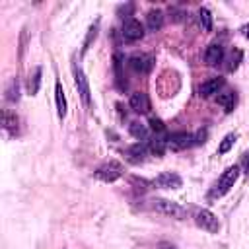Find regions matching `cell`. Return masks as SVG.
I'll use <instances>...</instances> for the list:
<instances>
[{
	"instance_id": "1",
	"label": "cell",
	"mask_w": 249,
	"mask_h": 249,
	"mask_svg": "<svg viewBox=\"0 0 249 249\" xmlns=\"http://www.w3.org/2000/svg\"><path fill=\"white\" fill-rule=\"evenodd\" d=\"M237 177H239V167H237V165L228 167V169L220 175V179L216 181V185L212 187V191H210V198H220V196H224V195L235 185Z\"/></svg>"
},
{
	"instance_id": "2",
	"label": "cell",
	"mask_w": 249,
	"mask_h": 249,
	"mask_svg": "<svg viewBox=\"0 0 249 249\" xmlns=\"http://www.w3.org/2000/svg\"><path fill=\"white\" fill-rule=\"evenodd\" d=\"M152 202V208L158 212V214H163L167 218H175V220H185L187 218V208H183L181 204L173 202V200H167V198H154L150 200Z\"/></svg>"
},
{
	"instance_id": "3",
	"label": "cell",
	"mask_w": 249,
	"mask_h": 249,
	"mask_svg": "<svg viewBox=\"0 0 249 249\" xmlns=\"http://www.w3.org/2000/svg\"><path fill=\"white\" fill-rule=\"evenodd\" d=\"M93 175H95V179H99L103 183H113L123 177V165L119 161H107V163L99 165L93 171Z\"/></svg>"
},
{
	"instance_id": "4",
	"label": "cell",
	"mask_w": 249,
	"mask_h": 249,
	"mask_svg": "<svg viewBox=\"0 0 249 249\" xmlns=\"http://www.w3.org/2000/svg\"><path fill=\"white\" fill-rule=\"evenodd\" d=\"M195 222H196L198 228H202V230L208 231V233H216V231L220 230V220H218V216H216L214 212L206 210V208L196 210V214H195Z\"/></svg>"
},
{
	"instance_id": "5",
	"label": "cell",
	"mask_w": 249,
	"mask_h": 249,
	"mask_svg": "<svg viewBox=\"0 0 249 249\" xmlns=\"http://www.w3.org/2000/svg\"><path fill=\"white\" fill-rule=\"evenodd\" d=\"M128 66L134 70V72H140V74H146L152 70L154 66V56L152 54H146V53H136L128 58Z\"/></svg>"
},
{
	"instance_id": "6",
	"label": "cell",
	"mask_w": 249,
	"mask_h": 249,
	"mask_svg": "<svg viewBox=\"0 0 249 249\" xmlns=\"http://www.w3.org/2000/svg\"><path fill=\"white\" fill-rule=\"evenodd\" d=\"M123 37H124V41H130V43L142 39L144 37V25L138 19L128 18L124 21V25H123Z\"/></svg>"
},
{
	"instance_id": "7",
	"label": "cell",
	"mask_w": 249,
	"mask_h": 249,
	"mask_svg": "<svg viewBox=\"0 0 249 249\" xmlns=\"http://www.w3.org/2000/svg\"><path fill=\"white\" fill-rule=\"evenodd\" d=\"M152 185H154V187H160V189H181L183 181H181V177H179L177 173H173V171H163V173H160V175L152 181Z\"/></svg>"
},
{
	"instance_id": "8",
	"label": "cell",
	"mask_w": 249,
	"mask_h": 249,
	"mask_svg": "<svg viewBox=\"0 0 249 249\" xmlns=\"http://www.w3.org/2000/svg\"><path fill=\"white\" fill-rule=\"evenodd\" d=\"M193 144H195V136L191 132H183L181 130V132H173V134L167 136V146L171 150H185V148H189Z\"/></svg>"
},
{
	"instance_id": "9",
	"label": "cell",
	"mask_w": 249,
	"mask_h": 249,
	"mask_svg": "<svg viewBox=\"0 0 249 249\" xmlns=\"http://www.w3.org/2000/svg\"><path fill=\"white\" fill-rule=\"evenodd\" d=\"M74 80H76V88H78V93H80L82 101L86 105H89V84H88V78H86V74L82 72L80 66H74Z\"/></svg>"
},
{
	"instance_id": "10",
	"label": "cell",
	"mask_w": 249,
	"mask_h": 249,
	"mask_svg": "<svg viewBox=\"0 0 249 249\" xmlns=\"http://www.w3.org/2000/svg\"><path fill=\"white\" fill-rule=\"evenodd\" d=\"M204 60H206L208 66H216V64H220V62L224 60V47H222L220 43H212V45H208L206 51H204Z\"/></svg>"
},
{
	"instance_id": "11",
	"label": "cell",
	"mask_w": 249,
	"mask_h": 249,
	"mask_svg": "<svg viewBox=\"0 0 249 249\" xmlns=\"http://www.w3.org/2000/svg\"><path fill=\"white\" fill-rule=\"evenodd\" d=\"M222 86H224V78L214 76V78H210V80H206V82L200 84L198 93H200V97H210V95L218 93V89H220Z\"/></svg>"
},
{
	"instance_id": "12",
	"label": "cell",
	"mask_w": 249,
	"mask_h": 249,
	"mask_svg": "<svg viewBox=\"0 0 249 249\" xmlns=\"http://www.w3.org/2000/svg\"><path fill=\"white\" fill-rule=\"evenodd\" d=\"M128 103H130V109L136 111V113H148L150 111V99H148V95L144 91L132 93L130 99H128Z\"/></svg>"
},
{
	"instance_id": "13",
	"label": "cell",
	"mask_w": 249,
	"mask_h": 249,
	"mask_svg": "<svg viewBox=\"0 0 249 249\" xmlns=\"http://www.w3.org/2000/svg\"><path fill=\"white\" fill-rule=\"evenodd\" d=\"M146 144H142V142H136V144H132L126 152H124V156H126V160L130 161V163H140V161H144V158H146Z\"/></svg>"
},
{
	"instance_id": "14",
	"label": "cell",
	"mask_w": 249,
	"mask_h": 249,
	"mask_svg": "<svg viewBox=\"0 0 249 249\" xmlns=\"http://www.w3.org/2000/svg\"><path fill=\"white\" fill-rule=\"evenodd\" d=\"M163 25V12L161 10H150L146 14V27L150 31H158Z\"/></svg>"
},
{
	"instance_id": "15",
	"label": "cell",
	"mask_w": 249,
	"mask_h": 249,
	"mask_svg": "<svg viewBox=\"0 0 249 249\" xmlns=\"http://www.w3.org/2000/svg\"><path fill=\"white\" fill-rule=\"evenodd\" d=\"M148 148H150V152L154 156H161L165 152V148H167V136L165 134H154V138L150 140Z\"/></svg>"
},
{
	"instance_id": "16",
	"label": "cell",
	"mask_w": 249,
	"mask_h": 249,
	"mask_svg": "<svg viewBox=\"0 0 249 249\" xmlns=\"http://www.w3.org/2000/svg\"><path fill=\"white\" fill-rule=\"evenodd\" d=\"M54 99H56V113L62 119L66 115V97H64V91H62L60 82L54 84Z\"/></svg>"
},
{
	"instance_id": "17",
	"label": "cell",
	"mask_w": 249,
	"mask_h": 249,
	"mask_svg": "<svg viewBox=\"0 0 249 249\" xmlns=\"http://www.w3.org/2000/svg\"><path fill=\"white\" fill-rule=\"evenodd\" d=\"M113 68H115V80H117V86H119L121 89H124L126 82H124V78H123V56H121L119 53L113 56Z\"/></svg>"
},
{
	"instance_id": "18",
	"label": "cell",
	"mask_w": 249,
	"mask_h": 249,
	"mask_svg": "<svg viewBox=\"0 0 249 249\" xmlns=\"http://www.w3.org/2000/svg\"><path fill=\"white\" fill-rule=\"evenodd\" d=\"M216 101H218V105H222L226 111H231L233 105H235V93H233V91H222V93L216 95Z\"/></svg>"
},
{
	"instance_id": "19",
	"label": "cell",
	"mask_w": 249,
	"mask_h": 249,
	"mask_svg": "<svg viewBox=\"0 0 249 249\" xmlns=\"http://www.w3.org/2000/svg\"><path fill=\"white\" fill-rule=\"evenodd\" d=\"M39 86H41V66H37V68L33 70V74L29 76V80H27V89H29V93L35 95V93L39 91Z\"/></svg>"
},
{
	"instance_id": "20",
	"label": "cell",
	"mask_w": 249,
	"mask_h": 249,
	"mask_svg": "<svg viewBox=\"0 0 249 249\" xmlns=\"http://www.w3.org/2000/svg\"><path fill=\"white\" fill-rule=\"evenodd\" d=\"M198 25L202 27V31H210L212 29V14L208 8H200L198 10Z\"/></svg>"
},
{
	"instance_id": "21",
	"label": "cell",
	"mask_w": 249,
	"mask_h": 249,
	"mask_svg": "<svg viewBox=\"0 0 249 249\" xmlns=\"http://www.w3.org/2000/svg\"><path fill=\"white\" fill-rule=\"evenodd\" d=\"M128 132H130L134 138H138V140H144V138L148 136L146 124H142V123H138V121H132V123L128 124Z\"/></svg>"
},
{
	"instance_id": "22",
	"label": "cell",
	"mask_w": 249,
	"mask_h": 249,
	"mask_svg": "<svg viewBox=\"0 0 249 249\" xmlns=\"http://www.w3.org/2000/svg\"><path fill=\"white\" fill-rule=\"evenodd\" d=\"M2 124H4L6 130L18 128V117H16V113H12L10 109H4L2 111Z\"/></svg>"
},
{
	"instance_id": "23",
	"label": "cell",
	"mask_w": 249,
	"mask_h": 249,
	"mask_svg": "<svg viewBox=\"0 0 249 249\" xmlns=\"http://www.w3.org/2000/svg\"><path fill=\"white\" fill-rule=\"evenodd\" d=\"M235 140H237V134H226L224 136V140L220 142V146H218V154H226V152H230L231 148H233V144H235Z\"/></svg>"
},
{
	"instance_id": "24",
	"label": "cell",
	"mask_w": 249,
	"mask_h": 249,
	"mask_svg": "<svg viewBox=\"0 0 249 249\" xmlns=\"http://www.w3.org/2000/svg\"><path fill=\"white\" fill-rule=\"evenodd\" d=\"M6 99L8 101H18L19 99V84H18V80H12L8 84V88H6Z\"/></svg>"
},
{
	"instance_id": "25",
	"label": "cell",
	"mask_w": 249,
	"mask_h": 249,
	"mask_svg": "<svg viewBox=\"0 0 249 249\" xmlns=\"http://www.w3.org/2000/svg\"><path fill=\"white\" fill-rule=\"evenodd\" d=\"M150 128L154 130V134H165V124L160 119H150Z\"/></svg>"
},
{
	"instance_id": "26",
	"label": "cell",
	"mask_w": 249,
	"mask_h": 249,
	"mask_svg": "<svg viewBox=\"0 0 249 249\" xmlns=\"http://www.w3.org/2000/svg\"><path fill=\"white\" fill-rule=\"evenodd\" d=\"M204 138H206V128H204V130H198V134L195 136V144H202Z\"/></svg>"
},
{
	"instance_id": "27",
	"label": "cell",
	"mask_w": 249,
	"mask_h": 249,
	"mask_svg": "<svg viewBox=\"0 0 249 249\" xmlns=\"http://www.w3.org/2000/svg\"><path fill=\"white\" fill-rule=\"evenodd\" d=\"M243 169H245L243 173H247V175H249V152H247V154H245V158H243Z\"/></svg>"
},
{
	"instance_id": "28",
	"label": "cell",
	"mask_w": 249,
	"mask_h": 249,
	"mask_svg": "<svg viewBox=\"0 0 249 249\" xmlns=\"http://www.w3.org/2000/svg\"><path fill=\"white\" fill-rule=\"evenodd\" d=\"M241 31H243V35L249 39V25H243V27H241Z\"/></svg>"
},
{
	"instance_id": "29",
	"label": "cell",
	"mask_w": 249,
	"mask_h": 249,
	"mask_svg": "<svg viewBox=\"0 0 249 249\" xmlns=\"http://www.w3.org/2000/svg\"><path fill=\"white\" fill-rule=\"evenodd\" d=\"M160 249H177V247H173V245H169V243H163V245H160Z\"/></svg>"
}]
</instances>
